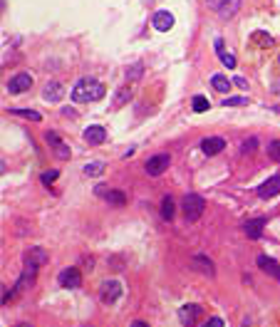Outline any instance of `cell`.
Returning <instances> with one entry per match:
<instances>
[{
  "label": "cell",
  "mask_w": 280,
  "mask_h": 327,
  "mask_svg": "<svg viewBox=\"0 0 280 327\" xmlns=\"http://www.w3.org/2000/svg\"><path fill=\"white\" fill-rule=\"evenodd\" d=\"M107 94V87L102 85L99 79H90V77H85V79H79L77 85L72 87V102H97V99H102Z\"/></svg>",
  "instance_id": "obj_1"
},
{
  "label": "cell",
  "mask_w": 280,
  "mask_h": 327,
  "mask_svg": "<svg viewBox=\"0 0 280 327\" xmlns=\"http://www.w3.org/2000/svg\"><path fill=\"white\" fill-rule=\"evenodd\" d=\"M35 275H37V268H35V265H30V263H25V268H23V273H20L18 282L13 285V290H8V293L3 295V303L8 305V303H13L15 298H20L25 290H30V288H32V282H35Z\"/></svg>",
  "instance_id": "obj_2"
},
{
  "label": "cell",
  "mask_w": 280,
  "mask_h": 327,
  "mask_svg": "<svg viewBox=\"0 0 280 327\" xmlns=\"http://www.w3.org/2000/svg\"><path fill=\"white\" fill-rule=\"evenodd\" d=\"M181 209H184V218L188 223H196L198 218L204 216V211H206V201L198 193H186L184 201H181Z\"/></svg>",
  "instance_id": "obj_3"
},
{
  "label": "cell",
  "mask_w": 280,
  "mask_h": 327,
  "mask_svg": "<svg viewBox=\"0 0 280 327\" xmlns=\"http://www.w3.org/2000/svg\"><path fill=\"white\" fill-rule=\"evenodd\" d=\"M99 298H102L104 305L117 303L119 298H122V282H119V280H104L102 288H99Z\"/></svg>",
  "instance_id": "obj_4"
},
{
  "label": "cell",
  "mask_w": 280,
  "mask_h": 327,
  "mask_svg": "<svg viewBox=\"0 0 280 327\" xmlns=\"http://www.w3.org/2000/svg\"><path fill=\"white\" fill-rule=\"evenodd\" d=\"M169 164H171V156L169 154H156V156H151L149 161H146V174L149 176H162L166 169H169Z\"/></svg>",
  "instance_id": "obj_5"
},
{
  "label": "cell",
  "mask_w": 280,
  "mask_h": 327,
  "mask_svg": "<svg viewBox=\"0 0 280 327\" xmlns=\"http://www.w3.org/2000/svg\"><path fill=\"white\" fill-rule=\"evenodd\" d=\"M30 87H32V74H27V72H18L15 77L8 79V92L10 94H23Z\"/></svg>",
  "instance_id": "obj_6"
},
{
  "label": "cell",
  "mask_w": 280,
  "mask_h": 327,
  "mask_svg": "<svg viewBox=\"0 0 280 327\" xmlns=\"http://www.w3.org/2000/svg\"><path fill=\"white\" fill-rule=\"evenodd\" d=\"M45 141H47V144L52 146V151H55V156H57V159L67 161V159L72 156L70 146H67V144H65V141L60 139V134H57V132H47V134H45Z\"/></svg>",
  "instance_id": "obj_7"
},
{
  "label": "cell",
  "mask_w": 280,
  "mask_h": 327,
  "mask_svg": "<svg viewBox=\"0 0 280 327\" xmlns=\"http://www.w3.org/2000/svg\"><path fill=\"white\" fill-rule=\"evenodd\" d=\"M23 260L30 263V265H35V268H43L45 263H50V253L45 248H40V245H32L30 251H25Z\"/></svg>",
  "instance_id": "obj_8"
},
{
  "label": "cell",
  "mask_w": 280,
  "mask_h": 327,
  "mask_svg": "<svg viewBox=\"0 0 280 327\" xmlns=\"http://www.w3.org/2000/svg\"><path fill=\"white\" fill-rule=\"evenodd\" d=\"M57 282L62 285V288H67V290H74V288H79V282H82V273H79L77 268H65L57 275Z\"/></svg>",
  "instance_id": "obj_9"
},
{
  "label": "cell",
  "mask_w": 280,
  "mask_h": 327,
  "mask_svg": "<svg viewBox=\"0 0 280 327\" xmlns=\"http://www.w3.org/2000/svg\"><path fill=\"white\" fill-rule=\"evenodd\" d=\"M201 307L198 305H184L181 310H179V322L184 325V327H193V325H198V320H201Z\"/></svg>",
  "instance_id": "obj_10"
},
{
  "label": "cell",
  "mask_w": 280,
  "mask_h": 327,
  "mask_svg": "<svg viewBox=\"0 0 280 327\" xmlns=\"http://www.w3.org/2000/svg\"><path fill=\"white\" fill-rule=\"evenodd\" d=\"M258 268H260L268 278H273L275 282H280V265H278L273 258H268V256H258Z\"/></svg>",
  "instance_id": "obj_11"
},
{
  "label": "cell",
  "mask_w": 280,
  "mask_h": 327,
  "mask_svg": "<svg viewBox=\"0 0 280 327\" xmlns=\"http://www.w3.org/2000/svg\"><path fill=\"white\" fill-rule=\"evenodd\" d=\"M278 193H280V174L270 176L265 184L258 186V196H260V198H273V196H278Z\"/></svg>",
  "instance_id": "obj_12"
},
{
  "label": "cell",
  "mask_w": 280,
  "mask_h": 327,
  "mask_svg": "<svg viewBox=\"0 0 280 327\" xmlns=\"http://www.w3.org/2000/svg\"><path fill=\"white\" fill-rule=\"evenodd\" d=\"M43 97H45L47 102H52V104L62 102V97H65V87H62V82H47L45 90H43Z\"/></svg>",
  "instance_id": "obj_13"
},
{
  "label": "cell",
  "mask_w": 280,
  "mask_h": 327,
  "mask_svg": "<svg viewBox=\"0 0 280 327\" xmlns=\"http://www.w3.org/2000/svg\"><path fill=\"white\" fill-rule=\"evenodd\" d=\"M104 139H107V129H104V127L92 124V127H87V129H85V141H87V144L99 146V144H104Z\"/></svg>",
  "instance_id": "obj_14"
},
{
  "label": "cell",
  "mask_w": 280,
  "mask_h": 327,
  "mask_svg": "<svg viewBox=\"0 0 280 327\" xmlns=\"http://www.w3.org/2000/svg\"><path fill=\"white\" fill-rule=\"evenodd\" d=\"M241 3H243V0H221V3L216 5V13L223 20H228V18H233L238 10H241Z\"/></svg>",
  "instance_id": "obj_15"
},
{
  "label": "cell",
  "mask_w": 280,
  "mask_h": 327,
  "mask_svg": "<svg viewBox=\"0 0 280 327\" xmlns=\"http://www.w3.org/2000/svg\"><path fill=\"white\" fill-rule=\"evenodd\" d=\"M223 149H226V141H223L221 137H209V139L201 141V151H204L206 156H216V154H221Z\"/></svg>",
  "instance_id": "obj_16"
},
{
  "label": "cell",
  "mask_w": 280,
  "mask_h": 327,
  "mask_svg": "<svg viewBox=\"0 0 280 327\" xmlns=\"http://www.w3.org/2000/svg\"><path fill=\"white\" fill-rule=\"evenodd\" d=\"M151 25H154L159 32H166V30H171V27H174V15H171L169 10H159V13L154 15Z\"/></svg>",
  "instance_id": "obj_17"
},
{
  "label": "cell",
  "mask_w": 280,
  "mask_h": 327,
  "mask_svg": "<svg viewBox=\"0 0 280 327\" xmlns=\"http://www.w3.org/2000/svg\"><path fill=\"white\" fill-rule=\"evenodd\" d=\"M263 226H265V221H263V218H256V221H248V223L243 226V231H246V235H248L251 240H258V238L263 235Z\"/></svg>",
  "instance_id": "obj_18"
},
{
  "label": "cell",
  "mask_w": 280,
  "mask_h": 327,
  "mask_svg": "<svg viewBox=\"0 0 280 327\" xmlns=\"http://www.w3.org/2000/svg\"><path fill=\"white\" fill-rule=\"evenodd\" d=\"M191 265H193L198 273H204V275H213V273H216V270H213V263H211L206 256H196Z\"/></svg>",
  "instance_id": "obj_19"
},
{
  "label": "cell",
  "mask_w": 280,
  "mask_h": 327,
  "mask_svg": "<svg viewBox=\"0 0 280 327\" xmlns=\"http://www.w3.org/2000/svg\"><path fill=\"white\" fill-rule=\"evenodd\" d=\"M132 87L129 85H122L117 90V94H114V107H124V104H129V99H132Z\"/></svg>",
  "instance_id": "obj_20"
},
{
  "label": "cell",
  "mask_w": 280,
  "mask_h": 327,
  "mask_svg": "<svg viewBox=\"0 0 280 327\" xmlns=\"http://www.w3.org/2000/svg\"><path fill=\"white\" fill-rule=\"evenodd\" d=\"M104 201L112 203V206H124V203H127V196H124V191H114V188H109V191L104 193Z\"/></svg>",
  "instance_id": "obj_21"
},
{
  "label": "cell",
  "mask_w": 280,
  "mask_h": 327,
  "mask_svg": "<svg viewBox=\"0 0 280 327\" xmlns=\"http://www.w3.org/2000/svg\"><path fill=\"white\" fill-rule=\"evenodd\" d=\"M174 213H176V203H174L171 196H166V198L162 201V218H164V221H171Z\"/></svg>",
  "instance_id": "obj_22"
},
{
  "label": "cell",
  "mask_w": 280,
  "mask_h": 327,
  "mask_svg": "<svg viewBox=\"0 0 280 327\" xmlns=\"http://www.w3.org/2000/svg\"><path fill=\"white\" fill-rule=\"evenodd\" d=\"M251 43H256L258 47H270V45H273V37H270L268 32H263V30H256V32L251 35Z\"/></svg>",
  "instance_id": "obj_23"
},
{
  "label": "cell",
  "mask_w": 280,
  "mask_h": 327,
  "mask_svg": "<svg viewBox=\"0 0 280 327\" xmlns=\"http://www.w3.org/2000/svg\"><path fill=\"white\" fill-rule=\"evenodd\" d=\"M211 85H213L216 92H228V87H233V82H228L223 74H213L211 77Z\"/></svg>",
  "instance_id": "obj_24"
},
{
  "label": "cell",
  "mask_w": 280,
  "mask_h": 327,
  "mask_svg": "<svg viewBox=\"0 0 280 327\" xmlns=\"http://www.w3.org/2000/svg\"><path fill=\"white\" fill-rule=\"evenodd\" d=\"M10 114L23 117V119H30V121H43V114L35 112V109H10Z\"/></svg>",
  "instance_id": "obj_25"
},
{
  "label": "cell",
  "mask_w": 280,
  "mask_h": 327,
  "mask_svg": "<svg viewBox=\"0 0 280 327\" xmlns=\"http://www.w3.org/2000/svg\"><path fill=\"white\" fill-rule=\"evenodd\" d=\"M191 107H193V112H198V114H201V112H206V109L211 107V102H209L204 94H196V97L191 99Z\"/></svg>",
  "instance_id": "obj_26"
},
{
  "label": "cell",
  "mask_w": 280,
  "mask_h": 327,
  "mask_svg": "<svg viewBox=\"0 0 280 327\" xmlns=\"http://www.w3.org/2000/svg\"><path fill=\"white\" fill-rule=\"evenodd\" d=\"M104 169H107V166H104L102 161H92V164H87V166H85V174H87V176H102Z\"/></svg>",
  "instance_id": "obj_27"
},
{
  "label": "cell",
  "mask_w": 280,
  "mask_h": 327,
  "mask_svg": "<svg viewBox=\"0 0 280 327\" xmlns=\"http://www.w3.org/2000/svg\"><path fill=\"white\" fill-rule=\"evenodd\" d=\"M268 159H273V161L280 164V139H275V141L268 144Z\"/></svg>",
  "instance_id": "obj_28"
},
{
  "label": "cell",
  "mask_w": 280,
  "mask_h": 327,
  "mask_svg": "<svg viewBox=\"0 0 280 327\" xmlns=\"http://www.w3.org/2000/svg\"><path fill=\"white\" fill-rule=\"evenodd\" d=\"M141 74H144V65H132V67L127 70V79H129V82L139 79Z\"/></svg>",
  "instance_id": "obj_29"
},
{
  "label": "cell",
  "mask_w": 280,
  "mask_h": 327,
  "mask_svg": "<svg viewBox=\"0 0 280 327\" xmlns=\"http://www.w3.org/2000/svg\"><path fill=\"white\" fill-rule=\"evenodd\" d=\"M218 57H221V62H223L228 70L235 67V55H233V52H226V50H223V52H218Z\"/></svg>",
  "instance_id": "obj_30"
},
{
  "label": "cell",
  "mask_w": 280,
  "mask_h": 327,
  "mask_svg": "<svg viewBox=\"0 0 280 327\" xmlns=\"http://www.w3.org/2000/svg\"><path fill=\"white\" fill-rule=\"evenodd\" d=\"M256 146H258V139H256V137H251V139H246V141H243L241 151H243V154H253V151H256Z\"/></svg>",
  "instance_id": "obj_31"
},
{
  "label": "cell",
  "mask_w": 280,
  "mask_h": 327,
  "mask_svg": "<svg viewBox=\"0 0 280 327\" xmlns=\"http://www.w3.org/2000/svg\"><path fill=\"white\" fill-rule=\"evenodd\" d=\"M223 104L226 107H243V104H248V99L246 97H228V99H223Z\"/></svg>",
  "instance_id": "obj_32"
},
{
  "label": "cell",
  "mask_w": 280,
  "mask_h": 327,
  "mask_svg": "<svg viewBox=\"0 0 280 327\" xmlns=\"http://www.w3.org/2000/svg\"><path fill=\"white\" fill-rule=\"evenodd\" d=\"M57 176H60V171H57V169H50V171H45V174H43V184H52Z\"/></svg>",
  "instance_id": "obj_33"
},
{
  "label": "cell",
  "mask_w": 280,
  "mask_h": 327,
  "mask_svg": "<svg viewBox=\"0 0 280 327\" xmlns=\"http://www.w3.org/2000/svg\"><path fill=\"white\" fill-rule=\"evenodd\" d=\"M201 327H223V320H221V317H209Z\"/></svg>",
  "instance_id": "obj_34"
},
{
  "label": "cell",
  "mask_w": 280,
  "mask_h": 327,
  "mask_svg": "<svg viewBox=\"0 0 280 327\" xmlns=\"http://www.w3.org/2000/svg\"><path fill=\"white\" fill-rule=\"evenodd\" d=\"M233 87H238V90H248V82H246L243 77H233Z\"/></svg>",
  "instance_id": "obj_35"
},
{
  "label": "cell",
  "mask_w": 280,
  "mask_h": 327,
  "mask_svg": "<svg viewBox=\"0 0 280 327\" xmlns=\"http://www.w3.org/2000/svg\"><path fill=\"white\" fill-rule=\"evenodd\" d=\"M132 327H149L144 320H137V322H132Z\"/></svg>",
  "instance_id": "obj_36"
},
{
  "label": "cell",
  "mask_w": 280,
  "mask_h": 327,
  "mask_svg": "<svg viewBox=\"0 0 280 327\" xmlns=\"http://www.w3.org/2000/svg\"><path fill=\"white\" fill-rule=\"evenodd\" d=\"M15 327H35V325H32V322H18Z\"/></svg>",
  "instance_id": "obj_37"
},
{
  "label": "cell",
  "mask_w": 280,
  "mask_h": 327,
  "mask_svg": "<svg viewBox=\"0 0 280 327\" xmlns=\"http://www.w3.org/2000/svg\"><path fill=\"white\" fill-rule=\"evenodd\" d=\"M278 62H280V57H278Z\"/></svg>",
  "instance_id": "obj_38"
}]
</instances>
